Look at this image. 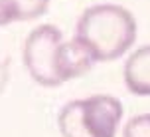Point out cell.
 <instances>
[{
	"label": "cell",
	"instance_id": "1",
	"mask_svg": "<svg viewBox=\"0 0 150 137\" xmlns=\"http://www.w3.org/2000/svg\"><path fill=\"white\" fill-rule=\"evenodd\" d=\"M136 20L130 10L119 4H95L87 8L75 28L79 40L95 62H115L136 42Z\"/></svg>",
	"mask_w": 150,
	"mask_h": 137
},
{
	"label": "cell",
	"instance_id": "2",
	"mask_svg": "<svg viewBox=\"0 0 150 137\" xmlns=\"http://www.w3.org/2000/svg\"><path fill=\"white\" fill-rule=\"evenodd\" d=\"M120 119V99L109 93H95L61 107L57 129L63 137H117Z\"/></svg>",
	"mask_w": 150,
	"mask_h": 137
},
{
	"label": "cell",
	"instance_id": "3",
	"mask_svg": "<svg viewBox=\"0 0 150 137\" xmlns=\"http://www.w3.org/2000/svg\"><path fill=\"white\" fill-rule=\"evenodd\" d=\"M63 34L53 24H42L28 34L22 48V60L30 77L44 88L65 84L61 77Z\"/></svg>",
	"mask_w": 150,
	"mask_h": 137
},
{
	"label": "cell",
	"instance_id": "4",
	"mask_svg": "<svg viewBox=\"0 0 150 137\" xmlns=\"http://www.w3.org/2000/svg\"><path fill=\"white\" fill-rule=\"evenodd\" d=\"M122 76L130 93L150 98V46H140L128 56Z\"/></svg>",
	"mask_w": 150,
	"mask_h": 137
},
{
	"label": "cell",
	"instance_id": "5",
	"mask_svg": "<svg viewBox=\"0 0 150 137\" xmlns=\"http://www.w3.org/2000/svg\"><path fill=\"white\" fill-rule=\"evenodd\" d=\"M50 0H0V26L36 20L47 12Z\"/></svg>",
	"mask_w": 150,
	"mask_h": 137
},
{
	"label": "cell",
	"instance_id": "6",
	"mask_svg": "<svg viewBox=\"0 0 150 137\" xmlns=\"http://www.w3.org/2000/svg\"><path fill=\"white\" fill-rule=\"evenodd\" d=\"M122 137H150V113L130 117L122 127Z\"/></svg>",
	"mask_w": 150,
	"mask_h": 137
},
{
	"label": "cell",
	"instance_id": "7",
	"mask_svg": "<svg viewBox=\"0 0 150 137\" xmlns=\"http://www.w3.org/2000/svg\"><path fill=\"white\" fill-rule=\"evenodd\" d=\"M8 66H10V62H0V93L4 91V88H6V84H8V80H10Z\"/></svg>",
	"mask_w": 150,
	"mask_h": 137
}]
</instances>
